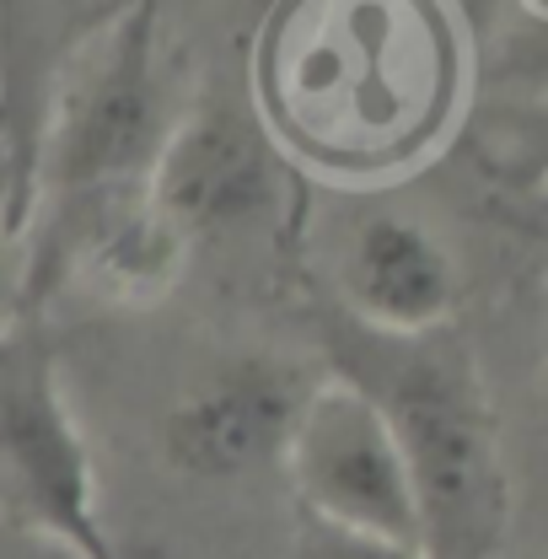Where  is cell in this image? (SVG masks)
I'll list each match as a JSON object with an SVG mask.
<instances>
[{
  "instance_id": "obj_7",
  "label": "cell",
  "mask_w": 548,
  "mask_h": 559,
  "mask_svg": "<svg viewBox=\"0 0 548 559\" xmlns=\"http://www.w3.org/2000/svg\"><path fill=\"white\" fill-rule=\"evenodd\" d=\"M334 285L349 318L377 340L441 334L463 296L452 248L404 210H366L344 226Z\"/></svg>"
},
{
  "instance_id": "obj_5",
  "label": "cell",
  "mask_w": 548,
  "mask_h": 559,
  "mask_svg": "<svg viewBox=\"0 0 548 559\" xmlns=\"http://www.w3.org/2000/svg\"><path fill=\"white\" fill-rule=\"evenodd\" d=\"M323 377L270 349L226 355L200 371L162 415V457L194 485H231L285 468L296 419Z\"/></svg>"
},
{
  "instance_id": "obj_11",
  "label": "cell",
  "mask_w": 548,
  "mask_h": 559,
  "mask_svg": "<svg viewBox=\"0 0 548 559\" xmlns=\"http://www.w3.org/2000/svg\"><path fill=\"white\" fill-rule=\"evenodd\" d=\"M16 323V270L5 259V242H0V334Z\"/></svg>"
},
{
  "instance_id": "obj_9",
  "label": "cell",
  "mask_w": 548,
  "mask_h": 559,
  "mask_svg": "<svg viewBox=\"0 0 548 559\" xmlns=\"http://www.w3.org/2000/svg\"><path fill=\"white\" fill-rule=\"evenodd\" d=\"M516 151H522L538 173H548V97L533 103V108L516 119Z\"/></svg>"
},
{
  "instance_id": "obj_8",
  "label": "cell",
  "mask_w": 548,
  "mask_h": 559,
  "mask_svg": "<svg viewBox=\"0 0 548 559\" xmlns=\"http://www.w3.org/2000/svg\"><path fill=\"white\" fill-rule=\"evenodd\" d=\"M285 559H425V555H419V544H404V538L360 533V527H339V522L296 511L290 555Z\"/></svg>"
},
{
  "instance_id": "obj_6",
  "label": "cell",
  "mask_w": 548,
  "mask_h": 559,
  "mask_svg": "<svg viewBox=\"0 0 548 559\" xmlns=\"http://www.w3.org/2000/svg\"><path fill=\"white\" fill-rule=\"evenodd\" d=\"M285 479L296 489V511H307V516L419 544L414 489L404 474V457H398V441H393L382 409L371 404V393L355 388L339 371H329L312 388L307 409L296 419V436L285 452Z\"/></svg>"
},
{
  "instance_id": "obj_13",
  "label": "cell",
  "mask_w": 548,
  "mask_h": 559,
  "mask_svg": "<svg viewBox=\"0 0 548 559\" xmlns=\"http://www.w3.org/2000/svg\"><path fill=\"white\" fill-rule=\"evenodd\" d=\"M11 5H16V0H0V22H5V16H11Z\"/></svg>"
},
{
  "instance_id": "obj_12",
  "label": "cell",
  "mask_w": 548,
  "mask_h": 559,
  "mask_svg": "<svg viewBox=\"0 0 548 559\" xmlns=\"http://www.w3.org/2000/svg\"><path fill=\"white\" fill-rule=\"evenodd\" d=\"M538 415H544V441H548V349H544V377H538Z\"/></svg>"
},
{
  "instance_id": "obj_3",
  "label": "cell",
  "mask_w": 548,
  "mask_h": 559,
  "mask_svg": "<svg viewBox=\"0 0 548 559\" xmlns=\"http://www.w3.org/2000/svg\"><path fill=\"white\" fill-rule=\"evenodd\" d=\"M0 511L5 527L81 559H124L97 511V468L38 329L0 334Z\"/></svg>"
},
{
  "instance_id": "obj_4",
  "label": "cell",
  "mask_w": 548,
  "mask_h": 559,
  "mask_svg": "<svg viewBox=\"0 0 548 559\" xmlns=\"http://www.w3.org/2000/svg\"><path fill=\"white\" fill-rule=\"evenodd\" d=\"M140 205L183 253L205 237L270 221L279 205V140L270 119L231 97L183 108L151 162Z\"/></svg>"
},
{
  "instance_id": "obj_2",
  "label": "cell",
  "mask_w": 548,
  "mask_h": 559,
  "mask_svg": "<svg viewBox=\"0 0 548 559\" xmlns=\"http://www.w3.org/2000/svg\"><path fill=\"white\" fill-rule=\"evenodd\" d=\"M172 130L162 11L156 0H124L70 55L49 135H44V194L60 210L103 205L124 189H145L151 162Z\"/></svg>"
},
{
  "instance_id": "obj_1",
  "label": "cell",
  "mask_w": 548,
  "mask_h": 559,
  "mask_svg": "<svg viewBox=\"0 0 548 559\" xmlns=\"http://www.w3.org/2000/svg\"><path fill=\"white\" fill-rule=\"evenodd\" d=\"M382 409L414 489L425 559H495L511 516L500 430L474 360L441 334L377 340L360 366H339Z\"/></svg>"
},
{
  "instance_id": "obj_10",
  "label": "cell",
  "mask_w": 548,
  "mask_h": 559,
  "mask_svg": "<svg viewBox=\"0 0 548 559\" xmlns=\"http://www.w3.org/2000/svg\"><path fill=\"white\" fill-rule=\"evenodd\" d=\"M0 559H81V555H70V549L49 544V538H33V533L5 527V533H0Z\"/></svg>"
}]
</instances>
